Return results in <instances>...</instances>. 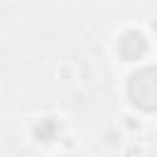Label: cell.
Here are the masks:
<instances>
[{"mask_svg": "<svg viewBox=\"0 0 157 157\" xmlns=\"http://www.w3.org/2000/svg\"><path fill=\"white\" fill-rule=\"evenodd\" d=\"M128 91H130V98L135 105H140L145 110H157V69L147 66V69H140L137 74H132Z\"/></svg>", "mask_w": 157, "mask_h": 157, "instance_id": "6da1fadb", "label": "cell"}, {"mask_svg": "<svg viewBox=\"0 0 157 157\" xmlns=\"http://www.w3.org/2000/svg\"><path fill=\"white\" fill-rule=\"evenodd\" d=\"M145 49H147V42H145V37H142L140 32H128V34H123V39L118 42V52H120V56H123L125 61H132V59L142 56Z\"/></svg>", "mask_w": 157, "mask_h": 157, "instance_id": "7a4b0ae2", "label": "cell"}]
</instances>
